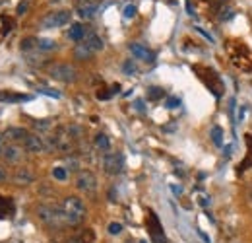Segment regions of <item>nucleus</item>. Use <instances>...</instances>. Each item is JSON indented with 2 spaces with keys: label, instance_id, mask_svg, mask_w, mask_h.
<instances>
[{
  "label": "nucleus",
  "instance_id": "3",
  "mask_svg": "<svg viewBox=\"0 0 252 243\" xmlns=\"http://www.w3.org/2000/svg\"><path fill=\"white\" fill-rule=\"evenodd\" d=\"M49 74L53 80H58L62 84H72L78 80V70L68 62H53L49 66Z\"/></svg>",
  "mask_w": 252,
  "mask_h": 243
},
{
  "label": "nucleus",
  "instance_id": "11",
  "mask_svg": "<svg viewBox=\"0 0 252 243\" xmlns=\"http://www.w3.org/2000/svg\"><path fill=\"white\" fill-rule=\"evenodd\" d=\"M95 55V51L88 45V41L84 39V41H80L76 47H74V58H78V60H88V58H91Z\"/></svg>",
  "mask_w": 252,
  "mask_h": 243
},
{
  "label": "nucleus",
  "instance_id": "5",
  "mask_svg": "<svg viewBox=\"0 0 252 243\" xmlns=\"http://www.w3.org/2000/svg\"><path fill=\"white\" fill-rule=\"evenodd\" d=\"M103 169L107 175H119L125 169V156L121 152H107L103 156Z\"/></svg>",
  "mask_w": 252,
  "mask_h": 243
},
{
  "label": "nucleus",
  "instance_id": "33",
  "mask_svg": "<svg viewBox=\"0 0 252 243\" xmlns=\"http://www.w3.org/2000/svg\"><path fill=\"white\" fill-rule=\"evenodd\" d=\"M41 92H43V93H47V95H53V97H58V93H56V92H51V90H47V88H45V90H41Z\"/></svg>",
  "mask_w": 252,
  "mask_h": 243
},
{
  "label": "nucleus",
  "instance_id": "25",
  "mask_svg": "<svg viewBox=\"0 0 252 243\" xmlns=\"http://www.w3.org/2000/svg\"><path fill=\"white\" fill-rule=\"evenodd\" d=\"M123 72H125L126 76H132V74H136V72H138V68H136L134 60H126L125 64H123Z\"/></svg>",
  "mask_w": 252,
  "mask_h": 243
},
{
  "label": "nucleus",
  "instance_id": "13",
  "mask_svg": "<svg viewBox=\"0 0 252 243\" xmlns=\"http://www.w3.org/2000/svg\"><path fill=\"white\" fill-rule=\"evenodd\" d=\"M16 206H14V201L10 197H0V220H6V218H12Z\"/></svg>",
  "mask_w": 252,
  "mask_h": 243
},
{
  "label": "nucleus",
  "instance_id": "14",
  "mask_svg": "<svg viewBox=\"0 0 252 243\" xmlns=\"http://www.w3.org/2000/svg\"><path fill=\"white\" fill-rule=\"evenodd\" d=\"M86 37H88V35H86V27H84L82 23H72V27L68 29V39L80 43V41H84Z\"/></svg>",
  "mask_w": 252,
  "mask_h": 243
},
{
  "label": "nucleus",
  "instance_id": "6",
  "mask_svg": "<svg viewBox=\"0 0 252 243\" xmlns=\"http://www.w3.org/2000/svg\"><path fill=\"white\" fill-rule=\"evenodd\" d=\"M147 232H149V238L153 243H165V234H163L161 222L153 210L147 212Z\"/></svg>",
  "mask_w": 252,
  "mask_h": 243
},
{
  "label": "nucleus",
  "instance_id": "29",
  "mask_svg": "<svg viewBox=\"0 0 252 243\" xmlns=\"http://www.w3.org/2000/svg\"><path fill=\"white\" fill-rule=\"evenodd\" d=\"M136 16V6L134 4H128L125 8V18H134Z\"/></svg>",
  "mask_w": 252,
  "mask_h": 243
},
{
  "label": "nucleus",
  "instance_id": "27",
  "mask_svg": "<svg viewBox=\"0 0 252 243\" xmlns=\"http://www.w3.org/2000/svg\"><path fill=\"white\" fill-rule=\"evenodd\" d=\"M35 129L37 131H49L51 129V123L49 121H35Z\"/></svg>",
  "mask_w": 252,
  "mask_h": 243
},
{
  "label": "nucleus",
  "instance_id": "22",
  "mask_svg": "<svg viewBox=\"0 0 252 243\" xmlns=\"http://www.w3.org/2000/svg\"><path fill=\"white\" fill-rule=\"evenodd\" d=\"M19 47H21V51H31L33 47L37 49V39H35V37H25Z\"/></svg>",
  "mask_w": 252,
  "mask_h": 243
},
{
  "label": "nucleus",
  "instance_id": "8",
  "mask_svg": "<svg viewBox=\"0 0 252 243\" xmlns=\"http://www.w3.org/2000/svg\"><path fill=\"white\" fill-rule=\"evenodd\" d=\"M23 148H25L29 154H41V152L47 150L45 140H43L39 134H29V136L23 140Z\"/></svg>",
  "mask_w": 252,
  "mask_h": 243
},
{
  "label": "nucleus",
  "instance_id": "19",
  "mask_svg": "<svg viewBox=\"0 0 252 243\" xmlns=\"http://www.w3.org/2000/svg\"><path fill=\"white\" fill-rule=\"evenodd\" d=\"M58 45H56V41H53V39H37V49L39 51H54Z\"/></svg>",
  "mask_w": 252,
  "mask_h": 243
},
{
  "label": "nucleus",
  "instance_id": "35",
  "mask_svg": "<svg viewBox=\"0 0 252 243\" xmlns=\"http://www.w3.org/2000/svg\"><path fill=\"white\" fill-rule=\"evenodd\" d=\"M249 197H251V201H252V187H251V191H249Z\"/></svg>",
  "mask_w": 252,
  "mask_h": 243
},
{
  "label": "nucleus",
  "instance_id": "31",
  "mask_svg": "<svg viewBox=\"0 0 252 243\" xmlns=\"http://www.w3.org/2000/svg\"><path fill=\"white\" fill-rule=\"evenodd\" d=\"M111 95H113V92H103V90L97 92V99H109Z\"/></svg>",
  "mask_w": 252,
  "mask_h": 243
},
{
  "label": "nucleus",
  "instance_id": "30",
  "mask_svg": "<svg viewBox=\"0 0 252 243\" xmlns=\"http://www.w3.org/2000/svg\"><path fill=\"white\" fill-rule=\"evenodd\" d=\"M179 105H180V99H179V97L167 99V107H169V109H175V107H179Z\"/></svg>",
  "mask_w": 252,
  "mask_h": 243
},
{
  "label": "nucleus",
  "instance_id": "24",
  "mask_svg": "<svg viewBox=\"0 0 252 243\" xmlns=\"http://www.w3.org/2000/svg\"><path fill=\"white\" fill-rule=\"evenodd\" d=\"M2 25H4V27H2V31H0V33H2V35H6V33H10V31H12V27H14V19H12V18L2 16Z\"/></svg>",
  "mask_w": 252,
  "mask_h": 243
},
{
  "label": "nucleus",
  "instance_id": "21",
  "mask_svg": "<svg viewBox=\"0 0 252 243\" xmlns=\"http://www.w3.org/2000/svg\"><path fill=\"white\" fill-rule=\"evenodd\" d=\"M29 95H16V93H8V92H0V101H27Z\"/></svg>",
  "mask_w": 252,
  "mask_h": 243
},
{
  "label": "nucleus",
  "instance_id": "37",
  "mask_svg": "<svg viewBox=\"0 0 252 243\" xmlns=\"http://www.w3.org/2000/svg\"><path fill=\"white\" fill-rule=\"evenodd\" d=\"M140 243H145V242H140Z\"/></svg>",
  "mask_w": 252,
  "mask_h": 243
},
{
  "label": "nucleus",
  "instance_id": "20",
  "mask_svg": "<svg viewBox=\"0 0 252 243\" xmlns=\"http://www.w3.org/2000/svg\"><path fill=\"white\" fill-rule=\"evenodd\" d=\"M163 95H165V90H163V88H159V86H151V88H147V99L157 101V99H161Z\"/></svg>",
  "mask_w": 252,
  "mask_h": 243
},
{
  "label": "nucleus",
  "instance_id": "16",
  "mask_svg": "<svg viewBox=\"0 0 252 243\" xmlns=\"http://www.w3.org/2000/svg\"><path fill=\"white\" fill-rule=\"evenodd\" d=\"M97 10H99V6H97V4H82V6L78 8V14H80V18L88 19V18H93Z\"/></svg>",
  "mask_w": 252,
  "mask_h": 243
},
{
  "label": "nucleus",
  "instance_id": "17",
  "mask_svg": "<svg viewBox=\"0 0 252 243\" xmlns=\"http://www.w3.org/2000/svg\"><path fill=\"white\" fill-rule=\"evenodd\" d=\"M95 146H97L99 150H103V152H109V150H111V142H109L107 134L99 132V134L95 136Z\"/></svg>",
  "mask_w": 252,
  "mask_h": 243
},
{
  "label": "nucleus",
  "instance_id": "2",
  "mask_svg": "<svg viewBox=\"0 0 252 243\" xmlns=\"http://www.w3.org/2000/svg\"><path fill=\"white\" fill-rule=\"evenodd\" d=\"M37 216L49 228H62L66 224L62 206H56V205H39L37 206Z\"/></svg>",
  "mask_w": 252,
  "mask_h": 243
},
{
  "label": "nucleus",
  "instance_id": "9",
  "mask_svg": "<svg viewBox=\"0 0 252 243\" xmlns=\"http://www.w3.org/2000/svg\"><path fill=\"white\" fill-rule=\"evenodd\" d=\"M2 136H4L6 140L14 142V144H18V142L23 144V140L29 136V132H27L25 129H21V127H10V129H6V131L2 132Z\"/></svg>",
  "mask_w": 252,
  "mask_h": 243
},
{
  "label": "nucleus",
  "instance_id": "34",
  "mask_svg": "<svg viewBox=\"0 0 252 243\" xmlns=\"http://www.w3.org/2000/svg\"><path fill=\"white\" fill-rule=\"evenodd\" d=\"M0 156H4V136L0 134Z\"/></svg>",
  "mask_w": 252,
  "mask_h": 243
},
{
  "label": "nucleus",
  "instance_id": "7",
  "mask_svg": "<svg viewBox=\"0 0 252 243\" xmlns=\"http://www.w3.org/2000/svg\"><path fill=\"white\" fill-rule=\"evenodd\" d=\"M76 187L78 191H84V193H93L97 189V179L91 171L84 169V171H78L76 175Z\"/></svg>",
  "mask_w": 252,
  "mask_h": 243
},
{
  "label": "nucleus",
  "instance_id": "4",
  "mask_svg": "<svg viewBox=\"0 0 252 243\" xmlns=\"http://www.w3.org/2000/svg\"><path fill=\"white\" fill-rule=\"evenodd\" d=\"M72 18V12L70 10H56V12H51L47 14L43 19H41V27L43 29H54V27H62L70 21Z\"/></svg>",
  "mask_w": 252,
  "mask_h": 243
},
{
  "label": "nucleus",
  "instance_id": "12",
  "mask_svg": "<svg viewBox=\"0 0 252 243\" xmlns=\"http://www.w3.org/2000/svg\"><path fill=\"white\" fill-rule=\"evenodd\" d=\"M33 179H35V175H33V171L29 168H18L16 173H14V183L16 185H29V183H33Z\"/></svg>",
  "mask_w": 252,
  "mask_h": 243
},
{
  "label": "nucleus",
  "instance_id": "10",
  "mask_svg": "<svg viewBox=\"0 0 252 243\" xmlns=\"http://www.w3.org/2000/svg\"><path fill=\"white\" fill-rule=\"evenodd\" d=\"M130 53H132L136 58L145 60V62H151V60L155 58V55H153L149 49H145L144 45H140V43H130Z\"/></svg>",
  "mask_w": 252,
  "mask_h": 243
},
{
  "label": "nucleus",
  "instance_id": "36",
  "mask_svg": "<svg viewBox=\"0 0 252 243\" xmlns=\"http://www.w3.org/2000/svg\"><path fill=\"white\" fill-rule=\"evenodd\" d=\"M53 2H60V0H53Z\"/></svg>",
  "mask_w": 252,
  "mask_h": 243
},
{
  "label": "nucleus",
  "instance_id": "1",
  "mask_svg": "<svg viewBox=\"0 0 252 243\" xmlns=\"http://www.w3.org/2000/svg\"><path fill=\"white\" fill-rule=\"evenodd\" d=\"M62 212L68 226H78L86 218V205L78 197H66L62 201Z\"/></svg>",
  "mask_w": 252,
  "mask_h": 243
},
{
  "label": "nucleus",
  "instance_id": "28",
  "mask_svg": "<svg viewBox=\"0 0 252 243\" xmlns=\"http://www.w3.org/2000/svg\"><path fill=\"white\" fill-rule=\"evenodd\" d=\"M27 4H29L27 0H23V2H19V4H18V10H16V14H18V16H23V14L27 12Z\"/></svg>",
  "mask_w": 252,
  "mask_h": 243
},
{
  "label": "nucleus",
  "instance_id": "18",
  "mask_svg": "<svg viewBox=\"0 0 252 243\" xmlns=\"http://www.w3.org/2000/svg\"><path fill=\"white\" fill-rule=\"evenodd\" d=\"M210 136H212V142L216 144V146H221L223 144V129L221 127H212V132H210Z\"/></svg>",
  "mask_w": 252,
  "mask_h": 243
},
{
  "label": "nucleus",
  "instance_id": "32",
  "mask_svg": "<svg viewBox=\"0 0 252 243\" xmlns=\"http://www.w3.org/2000/svg\"><path fill=\"white\" fill-rule=\"evenodd\" d=\"M6 179H8V171H6L4 166H0V183H4Z\"/></svg>",
  "mask_w": 252,
  "mask_h": 243
},
{
  "label": "nucleus",
  "instance_id": "23",
  "mask_svg": "<svg viewBox=\"0 0 252 243\" xmlns=\"http://www.w3.org/2000/svg\"><path fill=\"white\" fill-rule=\"evenodd\" d=\"M53 177H54L56 181H66V179H68L66 168H54V169H53Z\"/></svg>",
  "mask_w": 252,
  "mask_h": 243
},
{
  "label": "nucleus",
  "instance_id": "26",
  "mask_svg": "<svg viewBox=\"0 0 252 243\" xmlns=\"http://www.w3.org/2000/svg\"><path fill=\"white\" fill-rule=\"evenodd\" d=\"M107 230H109V234H111V236H119V234L123 232V224H119V222H111Z\"/></svg>",
  "mask_w": 252,
  "mask_h": 243
},
{
  "label": "nucleus",
  "instance_id": "15",
  "mask_svg": "<svg viewBox=\"0 0 252 243\" xmlns=\"http://www.w3.org/2000/svg\"><path fill=\"white\" fill-rule=\"evenodd\" d=\"M21 156H23V152H21V148H19V146H16V144L4 146V158H6L8 162H19V160H21Z\"/></svg>",
  "mask_w": 252,
  "mask_h": 243
}]
</instances>
